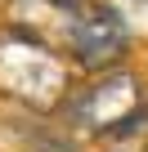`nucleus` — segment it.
Here are the masks:
<instances>
[{
  "mask_svg": "<svg viewBox=\"0 0 148 152\" xmlns=\"http://www.w3.org/2000/svg\"><path fill=\"white\" fill-rule=\"evenodd\" d=\"M72 94V58L27 27L0 31V99L32 112H63Z\"/></svg>",
  "mask_w": 148,
  "mask_h": 152,
  "instance_id": "nucleus-1",
  "label": "nucleus"
},
{
  "mask_svg": "<svg viewBox=\"0 0 148 152\" xmlns=\"http://www.w3.org/2000/svg\"><path fill=\"white\" fill-rule=\"evenodd\" d=\"M144 107V90H139V76L130 67H108L94 72L85 85H77L63 103L67 125L85 134V139H108L126 116H135Z\"/></svg>",
  "mask_w": 148,
  "mask_h": 152,
  "instance_id": "nucleus-2",
  "label": "nucleus"
},
{
  "mask_svg": "<svg viewBox=\"0 0 148 152\" xmlns=\"http://www.w3.org/2000/svg\"><path fill=\"white\" fill-rule=\"evenodd\" d=\"M135 36L126 31V23L117 18V9L108 0H85L67 14V27H63V54L72 58V67H81L85 76L94 72H108V67H121L126 54H130Z\"/></svg>",
  "mask_w": 148,
  "mask_h": 152,
  "instance_id": "nucleus-3",
  "label": "nucleus"
},
{
  "mask_svg": "<svg viewBox=\"0 0 148 152\" xmlns=\"http://www.w3.org/2000/svg\"><path fill=\"white\" fill-rule=\"evenodd\" d=\"M135 40H148V0H108Z\"/></svg>",
  "mask_w": 148,
  "mask_h": 152,
  "instance_id": "nucleus-4",
  "label": "nucleus"
},
{
  "mask_svg": "<svg viewBox=\"0 0 148 152\" xmlns=\"http://www.w3.org/2000/svg\"><path fill=\"white\" fill-rule=\"evenodd\" d=\"M144 134H148V103H144L135 116H126V121L108 134V143H130V139H144Z\"/></svg>",
  "mask_w": 148,
  "mask_h": 152,
  "instance_id": "nucleus-5",
  "label": "nucleus"
},
{
  "mask_svg": "<svg viewBox=\"0 0 148 152\" xmlns=\"http://www.w3.org/2000/svg\"><path fill=\"white\" fill-rule=\"evenodd\" d=\"M45 5H54V9H77V5H85V0H45Z\"/></svg>",
  "mask_w": 148,
  "mask_h": 152,
  "instance_id": "nucleus-6",
  "label": "nucleus"
},
{
  "mask_svg": "<svg viewBox=\"0 0 148 152\" xmlns=\"http://www.w3.org/2000/svg\"><path fill=\"white\" fill-rule=\"evenodd\" d=\"M144 152H148V148H144Z\"/></svg>",
  "mask_w": 148,
  "mask_h": 152,
  "instance_id": "nucleus-7",
  "label": "nucleus"
}]
</instances>
